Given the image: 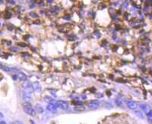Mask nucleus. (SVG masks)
Instances as JSON below:
<instances>
[{"instance_id":"1","label":"nucleus","mask_w":152,"mask_h":124,"mask_svg":"<svg viewBox=\"0 0 152 124\" xmlns=\"http://www.w3.org/2000/svg\"><path fill=\"white\" fill-rule=\"evenodd\" d=\"M22 108L24 111L30 116H34L36 114V111L34 108L32 107V105L30 102H24L22 104Z\"/></svg>"},{"instance_id":"2","label":"nucleus","mask_w":152,"mask_h":124,"mask_svg":"<svg viewBox=\"0 0 152 124\" xmlns=\"http://www.w3.org/2000/svg\"><path fill=\"white\" fill-rule=\"evenodd\" d=\"M22 88H23V90L29 93V94L33 93L34 91V89L32 83H30V82H26V81L23 82Z\"/></svg>"},{"instance_id":"3","label":"nucleus","mask_w":152,"mask_h":124,"mask_svg":"<svg viewBox=\"0 0 152 124\" xmlns=\"http://www.w3.org/2000/svg\"><path fill=\"white\" fill-rule=\"evenodd\" d=\"M19 93H20L21 98L24 100L25 102H30L31 101V95H30V94L27 93V92L22 89V90H20Z\"/></svg>"},{"instance_id":"4","label":"nucleus","mask_w":152,"mask_h":124,"mask_svg":"<svg viewBox=\"0 0 152 124\" xmlns=\"http://www.w3.org/2000/svg\"><path fill=\"white\" fill-rule=\"evenodd\" d=\"M56 107L59 108H61V109H63V110H67L68 109V108H69V106H68V104L65 102V101H57L56 102Z\"/></svg>"},{"instance_id":"5","label":"nucleus","mask_w":152,"mask_h":124,"mask_svg":"<svg viewBox=\"0 0 152 124\" xmlns=\"http://www.w3.org/2000/svg\"><path fill=\"white\" fill-rule=\"evenodd\" d=\"M17 77H18V80H19L20 81H22V82H25L27 80V76L23 72H18L17 73Z\"/></svg>"},{"instance_id":"6","label":"nucleus","mask_w":152,"mask_h":124,"mask_svg":"<svg viewBox=\"0 0 152 124\" xmlns=\"http://www.w3.org/2000/svg\"><path fill=\"white\" fill-rule=\"evenodd\" d=\"M87 106L91 109H96L100 106V102L98 101H91V102L88 103Z\"/></svg>"},{"instance_id":"7","label":"nucleus","mask_w":152,"mask_h":124,"mask_svg":"<svg viewBox=\"0 0 152 124\" xmlns=\"http://www.w3.org/2000/svg\"><path fill=\"white\" fill-rule=\"evenodd\" d=\"M126 105L128 106V108H130L132 110H136V108H138L137 103L133 102V101H128V102H126Z\"/></svg>"},{"instance_id":"8","label":"nucleus","mask_w":152,"mask_h":124,"mask_svg":"<svg viewBox=\"0 0 152 124\" xmlns=\"http://www.w3.org/2000/svg\"><path fill=\"white\" fill-rule=\"evenodd\" d=\"M47 110L49 112H52V113H56L57 112V107L54 104H48L47 106Z\"/></svg>"},{"instance_id":"9","label":"nucleus","mask_w":152,"mask_h":124,"mask_svg":"<svg viewBox=\"0 0 152 124\" xmlns=\"http://www.w3.org/2000/svg\"><path fill=\"white\" fill-rule=\"evenodd\" d=\"M32 85H33L34 90H36V92H40L41 90V86L38 82H34V83H32Z\"/></svg>"},{"instance_id":"10","label":"nucleus","mask_w":152,"mask_h":124,"mask_svg":"<svg viewBox=\"0 0 152 124\" xmlns=\"http://www.w3.org/2000/svg\"><path fill=\"white\" fill-rule=\"evenodd\" d=\"M35 111H36V113L37 112V113H43V111H44V110H43V107H41L40 105H36V106L35 107Z\"/></svg>"},{"instance_id":"11","label":"nucleus","mask_w":152,"mask_h":124,"mask_svg":"<svg viewBox=\"0 0 152 124\" xmlns=\"http://www.w3.org/2000/svg\"><path fill=\"white\" fill-rule=\"evenodd\" d=\"M135 114L138 117H139L141 119H145V117H144V114L142 113L140 111H137V110H135V111H134Z\"/></svg>"},{"instance_id":"12","label":"nucleus","mask_w":152,"mask_h":124,"mask_svg":"<svg viewBox=\"0 0 152 124\" xmlns=\"http://www.w3.org/2000/svg\"><path fill=\"white\" fill-rule=\"evenodd\" d=\"M140 108L142 110H143L145 112L148 113V105L144 104H140Z\"/></svg>"},{"instance_id":"13","label":"nucleus","mask_w":152,"mask_h":124,"mask_svg":"<svg viewBox=\"0 0 152 124\" xmlns=\"http://www.w3.org/2000/svg\"><path fill=\"white\" fill-rule=\"evenodd\" d=\"M115 102H116V105L119 107H122V100L119 99V98H116V100H115Z\"/></svg>"},{"instance_id":"14","label":"nucleus","mask_w":152,"mask_h":124,"mask_svg":"<svg viewBox=\"0 0 152 124\" xmlns=\"http://www.w3.org/2000/svg\"><path fill=\"white\" fill-rule=\"evenodd\" d=\"M75 111H84L85 108H81V107L78 106V108H75Z\"/></svg>"},{"instance_id":"15","label":"nucleus","mask_w":152,"mask_h":124,"mask_svg":"<svg viewBox=\"0 0 152 124\" xmlns=\"http://www.w3.org/2000/svg\"><path fill=\"white\" fill-rule=\"evenodd\" d=\"M14 123L15 124H23V123L20 120H16V121H14Z\"/></svg>"},{"instance_id":"16","label":"nucleus","mask_w":152,"mask_h":124,"mask_svg":"<svg viewBox=\"0 0 152 124\" xmlns=\"http://www.w3.org/2000/svg\"><path fill=\"white\" fill-rule=\"evenodd\" d=\"M3 118H4V116H3L2 113V112H0V120H2Z\"/></svg>"},{"instance_id":"17","label":"nucleus","mask_w":152,"mask_h":124,"mask_svg":"<svg viewBox=\"0 0 152 124\" xmlns=\"http://www.w3.org/2000/svg\"><path fill=\"white\" fill-rule=\"evenodd\" d=\"M18 45H21V47H25L26 45H27L25 43H18Z\"/></svg>"},{"instance_id":"18","label":"nucleus","mask_w":152,"mask_h":124,"mask_svg":"<svg viewBox=\"0 0 152 124\" xmlns=\"http://www.w3.org/2000/svg\"><path fill=\"white\" fill-rule=\"evenodd\" d=\"M8 3H10V4H15V1H8Z\"/></svg>"},{"instance_id":"19","label":"nucleus","mask_w":152,"mask_h":124,"mask_svg":"<svg viewBox=\"0 0 152 124\" xmlns=\"http://www.w3.org/2000/svg\"><path fill=\"white\" fill-rule=\"evenodd\" d=\"M12 78H13V79H14V80H16V79H18V77H17V75H13Z\"/></svg>"},{"instance_id":"20","label":"nucleus","mask_w":152,"mask_h":124,"mask_svg":"<svg viewBox=\"0 0 152 124\" xmlns=\"http://www.w3.org/2000/svg\"><path fill=\"white\" fill-rule=\"evenodd\" d=\"M4 67H5V66L3 65V64H2V63H0V68H1V69H2Z\"/></svg>"},{"instance_id":"21","label":"nucleus","mask_w":152,"mask_h":124,"mask_svg":"<svg viewBox=\"0 0 152 124\" xmlns=\"http://www.w3.org/2000/svg\"><path fill=\"white\" fill-rule=\"evenodd\" d=\"M0 124H7L6 122H5V121H1L0 122Z\"/></svg>"},{"instance_id":"22","label":"nucleus","mask_w":152,"mask_h":124,"mask_svg":"<svg viewBox=\"0 0 152 124\" xmlns=\"http://www.w3.org/2000/svg\"><path fill=\"white\" fill-rule=\"evenodd\" d=\"M9 124H15V123H14V122H12V123H10Z\"/></svg>"}]
</instances>
